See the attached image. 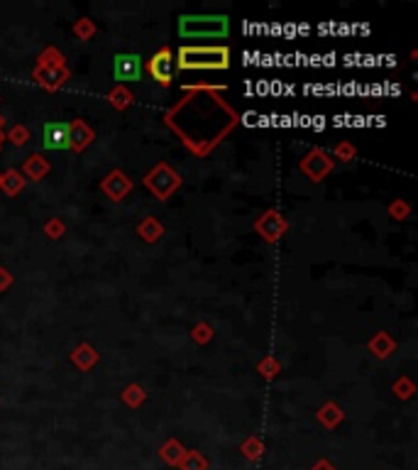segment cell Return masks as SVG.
<instances>
[{
  "mask_svg": "<svg viewBox=\"0 0 418 470\" xmlns=\"http://www.w3.org/2000/svg\"><path fill=\"white\" fill-rule=\"evenodd\" d=\"M177 66L183 71H220L230 66L228 47H181L177 52Z\"/></svg>",
  "mask_w": 418,
  "mask_h": 470,
  "instance_id": "6da1fadb",
  "label": "cell"
},
{
  "mask_svg": "<svg viewBox=\"0 0 418 470\" xmlns=\"http://www.w3.org/2000/svg\"><path fill=\"white\" fill-rule=\"evenodd\" d=\"M179 35L183 39H226L230 35L228 15H181Z\"/></svg>",
  "mask_w": 418,
  "mask_h": 470,
  "instance_id": "7a4b0ae2",
  "label": "cell"
},
{
  "mask_svg": "<svg viewBox=\"0 0 418 470\" xmlns=\"http://www.w3.org/2000/svg\"><path fill=\"white\" fill-rule=\"evenodd\" d=\"M179 184H181V179H179V174L174 172L169 164H157L155 169H152L150 174L145 177V186L152 191V194L157 196L159 201H166L169 196L174 194V191L179 189Z\"/></svg>",
  "mask_w": 418,
  "mask_h": 470,
  "instance_id": "3957f363",
  "label": "cell"
},
{
  "mask_svg": "<svg viewBox=\"0 0 418 470\" xmlns=\"http://www.w3.org/2000/svg\"><path fill=\"white\" fill-rule=\"evenodd\" d=\"M145 74V61L139 55L132 52H123V55L113 57V76L118 81H139Z\"/></svg>",
  "mask_w": 418,
  "mask_h": 470,
  "instance_id": "277c9868",
  "label": "cell"
},
{
  "mask_svg": "<svg viewBox=\"0 0 418 470\" xmlns=\"http://www.w3.org/2000/svg\"><path fill=\"white\" fill-rule=\"evenodd\" d=\"M147 71L152 74V79H155L157 84H161V86H169L174 79V55L172 49L164 47L159 49L155 57L150 59V64H147Z\"/></svg>",
  "mask_w": 418,
  "mask_h": 470,
  "instance_id": "5b68a950",
  "label": "cell"
},
{
  "mask_svg": "<svg viewBox=\"0 0 418 470\" xmlns=\"http://www.w3.org/2000/svg\"><path fill=\"white\" fill-rule=\"evenodd\" d=\"M330 169H332V159L323 150H311L303 157V162H301V172L308 174L311 182L326 179L328 174H330Z\"/></svg>",
  "mask_w": 418,
  "mask_h": 470,
  "instance_id": "8992f818",
  "label": "cell"
},
{
  "mask_svg": "<svg viewBox=\"0 0 418 470\" xmlns=\"http://www.w3.org/2000/svg\"><path fill=\"white\" fill-rule=\"evenodd\" d=\"M101 189L110 201H123L125 196L132 191V179H130L123 169H113V172L101 182Z\"/></svg>",
  "mask_w": 418,
  "mask_h": 470,
  "instance_id": "52a82bcc",
  "label": "cell"
},
{
  "mask_svg": "<svg viewBox=\"0 0 418 470\" xmlns=\"http://www.w3.org/2000/svg\"><path fill=\"white\" fill-rule=\"evenodd\" d=\"M286 228H289L286 218L279 216L277 211H267L262 218H257V223H255V231H257L267 243H277V240L286 233Z\"/></svg>",
  "mask_w": 418,
  "mask_h": 470,
  "instance_id": "ba28073f",
  "label": "cell"
},
{
  "mask_svg": "<svg viewBox=\"0 0 418 470\" xmlns=\"http://www.w3.org/2000/svg\"><path fill=\"white\" fill-rule=\"evenodd\" d=\"M42 145L47 150H71L69 145V123L52 120L42 128Z\"/></svg>",
  "mask_w": 418,
  "mask_h": 470,
  "instance_id": "9c48e42d",
  "label": "cell"
},
{
  "mask_svg": "<svg viewBox=\"0 0 418 470\" xmlns=\"http://www.w3.org/2000/svg\"><path fill=\"white\" fill-rule=\"evenodd\" d=\"M69 69L66 66H54V69H47V66H34L32 71V79L39 84L42 88H47V91H57V88H61L66 81H69Z\"/></svg>",
  "mask_w": 418,
  "mask_h": 470,
  "instance_id": "30bf717a",
  "label": "cell"
},
{
  "mask_svg": "<svg viewBox=\"0 0 418 470\" xmlns=\"http://www.w3.org/2000/svg\"><path fill=\"white\" fill-rule=\"evenodd\" d=\"M93 140H96V133H93L91 125H86V120H74V123H69V145H71V150L83 152L88 145H93Z\"/></svg>",
  "mask_w": 418,
  "mask_h": 470,
  "instance_id": "8fae6325",
  "label": "cell"
},
{
  "mask_svg": "<svg viewBox=\"0 0 418 470\" xmlns=\"http://www.w3.org/2000/svg\"><path fill=\"white\" fill-rule=\"evenodd\" d=\"M47 174H49V162L42 155H32L25 162V167H22V177L32 179V182H42Z\"/></svg>",
  "mask_w": 418,
  "mask_h": 470,
  "instance_id": "7c38bea8",
  "label": "cell"
},
{
  "mask_svg": "<svg viewBox=\"0 0 418 470\" xmlns=\"http://www.w3.org/2000/svg\"><path fill=\"white\" fill-rule=\"evenodd\" d=\"M27 179L22 177L20 169H8L6 174H0V189L6 191V196H17L25 189Z\"/></svg>",
  "mask_w": 418,
  "mask_h": 470,
  "instance_id": "4fadbf2b",
  "label": "cell"
},
{
  "mask_svg": "<svg viewBox=\"0 0 418 470\" xmlns=\"http://www.w3.org/2000/svg\"><path fill=\"white\" fill-rule=\"evenodd\" d=\"M71 360L76 362V368L79 370H86L88 373V370L98 362V353H96V348L88 346V343H81V346L71 353Z\"/></svg>",
  "mask_w": 418,
  "mask_h": 470,
  "instance_id": "5bb4252c",
  "label": "cell"
},
{
  "mask_svg": "<svg viewBox=\"0 0 418 470\" xmlns=\"http://www.w3.org/2000/svg\"><path fill=\"white\" fill-rule=\"evenodd\" d=\"M394 348H397V343H394L392 335L384 333V331H381V333H377L375 338L370 341V351L375 353V355L379 358V360H386V358H389V355L394 353Z\"/></svg>",
  "mask_w": 418,
  "mask_h": 470,
  "instance_id": "9a60e30c",
  "label": "cell"
},
{
  "mask_svg": "<svg viewBox=\"0 0 418 470\" xmlns=\"http://www.w3.org/2000/svg\"><path fill=\"white\" fill-rule=\"evenodd\" d=\"M137 235L145 240V243H157V240L164 235V226H161L157 218L150 216V218H145V221L137 226Z\"/></svg>",
  "mask_w": 418,
  "mask_h": 470,
  "instance_id": "2e32d148",
  "label": "cell"
},
{
  "mask_svg": "<svg viewBox=\"0 0 418 470\" xmlns=\"http://www.w3.org/2000/svg\"><path fill=\"white\" fill-rule=\"evenodd\" d=\"M343 416H345L343 409H340L338 404H332V402H328V404L318 411V419H321V424H326L328 429L338 427V424L343 422Z\"/></svg>",
  "mask_w": 418,
  "mask_h": 470,
  "instance_id": "e0dca14e",
  "label": "cell"
},
{
  "mask_svg": "<svg viewBox=\"0 0 418 470\" xmlns=\"http://www.w3.org/2000/svg\"><path fill=\"white\" fill-rule=\"evenodd\" d=\"M108 101H110V106H113V108L125 110L128 106H132V93H130L125 86H115L113 91L108 93Z\"/></svg>",
  "mask_w": 418,
  "mask_h": 470,
  "instance_id": "ac0fdd59",
  "label": "cell"
},
{
  "mask_svg": "<svg viewBox=\"0 0 418 470\" xmlns=\"http://www.w3.org/2000/svg\"><path fill=\"white\" fill-rule=\"evenodd\" d=\"M179 465H181L183 470H206L208 468V460H206L199 451H186Z\"/></svg>",
  "mask_w": 418,
  "mask_h": 470,
  "instance_id": "d6986e66",
  "label": "cell"
},
{
  "mask_svg": "<svg viewBox=\"0 0 418 470\" xmlns=\"http://www.w3.org/2000/svg\"><path fill=\"white\" fill-rule=\"evenodd\" d=\"M183 453H186V451L181 449V443L179 441H169V443H164V446H161V458L166 460V463H181V458H183Z\"/></svg>",
  "mask_w": 418,
  "mask_h": 470,
  "instance_id": "ffe728a7",
  "label": "cell"
},
{
  "mask_svg": "<svg viewBox=\"0 0 418 470\" xmlns=\"http://www.w3.org/2000/svg\"><path fill=\"white\" fill-rule=\"evenodd\" d=\"M37 66H47V69H54V66H64V57L57 47H47L39 55V64Z\"/></svg>",
  "mask_w": 418,
  "mask_h": 470,
  "instance_id": "44dd1931",
  "label": "cell"
},
{
  "mask_svg": "<svg viewBox=\"0 0 418 470\" xmlns=\"http://www.w3.org/2000/svg\"><path fill=\"white\" fill-rule=\"evenodd\" d=\"M145 389L139 387V384H128V387L123 389V402L130 407H139L142 402H145Z\"/></svg>",
  "mask_w": 418,
  "mask_h": 470,
  "instance_id": "7402d4cb",
  "label": "cell"
},
{
  "mask_svg": "<svg viewBox=\"0 0 418 470\" xmlns=\"http://www.w3.org/2000/svg\"><path fill=\"white\" fill-rule=\"evenodd\" d=\"M74 35L79 39H83V42H86V39H91L93 35H96V25H93V20H88V17H83V20H79L74 25Z\"/></svg>",
  "mask_w": 418,
  "mask_h": 470,
  "instance_id": "603a6c76",
  "label": "cell"
},
{
  "mask_svg": "<svg viewBox=\"0 0 418 470\" xmlns=\"http://www.w3.org/2000/svg\"><path fill=\"white\" fill-rule=\"evenodd\" d=\"M8 140H10L15 147L27 145V142H30V130H27L25 125H15V128L8 133Z\"/></svg>",
  "mask_w": 418,
  "mask_h": 470,
  "instance_id": "cb8c5ba5",
  "label": "cell"
},
{
  "mask_svg": "<svg viewBox=\"0 0 418 470\" xmlns=\"http://www.w3.org/2000/svg\"><path fill=\"white\" fill-rule=\"evenodd\" d=\"M257 370H259V375H262V378L272 380V378H277V373L281 370V365H279L274 358H264V360L257 365Z\"/></svg>",
  "mask_w": 418,
  "mask_h": 470,
  "instance_id": "d4e9b609",
  "label": "cell"
},
{
  "mask_svg": "<svg viewBox=\"0 0 418 470\" xmlns=\"http://www.w3.org/2000/svg\"><path fill=\"white\" fill-rule=\"evenodd\" d=\"M44 233H47L52 240H59L61 235L66 233L64 221H59V218H52V221H47V223H44Z\"/></svg>",
  "mask_w": 418,
  "mask_h": 470,
  "instance_id": "484cf974",
  "label": "cell"
},
{
  "mask_svg": "<svg viewBox=\"0 0 418 470\" xmlns=\"http://www.w3.org/2000/svg\"><path fill=\"white\" fill-rule=\"evenodd\" d=\"M193 341L199 343V346H206V343L213 341V329H210L208 324H199L196 329H193Z\"/></svg>",
  "mask_w": 418,
  "mask_h": 470,
  "instance_id": "4316f807",
  "label": "cell"
},
{
  "mask_svg": "<svg viewBox=\"0 0 418 470\" xmlns=\"http://www.w3.org/2000/svg\"><path fill=\"white\" fill-rule=\"evenodd\" d=\"M389 213H392L394 221H404V218H408V213H411V206H408L406 201H394V204L389 206Z\"/></svg>",
  "mask_w": 418,
  "mask_h": 470,
  "instance_id": "83f0119b",
  "label": "cell"
},
{
  "mask_svg": "<svg viewBox=\"0 0 418 470\" xmlns=\"http://www.w3.org/2000/svg\"><path fill=\"white\" fill-rule=\"evenodd\" d=\"M416 392V387H413V382L411 380H399V382H394V395L397 397H401V400H408V397Z\"/></svg>",
  "mask_w": 418,
  "mask_h": 470,
  "instance_id": "f1b7e54d",
  "label": "cell"
},
{
  "mask_svg": "<svg viewBox=\"0 0 418 470\" xmlns=\"http://www.w3.org/2000/svg\"><path fill=\"white\" fill-rule=\"evenodd\" d=\"M355 155H357V152H355V147L350 145V142H340V145L335 147V157L343 159V162H352Z\"/></svg>",
  "mask_w": 418,
  "mask_h": 470,
  "instance_id": "f546056e",
  "label": "cell"
},
{
  "mask_svg": "<svg viewBox=\"0 0 418 470\" xmlns=\"http://www.w3.org/2000/svg\"><path fill=\"white\" fill-rule=\"evenodd\" d=\"M242 451H245L247 458H257V456L262 453V443H259L257 438H247L245 446H242Z\"/></svg>",
  "mask_w": 418,
  "mask_h": 470,
  "instance_id": "4dcf8cb0",
  "label": "cell"
},
{
  "mask_svg": "<svg viewBox=\"0 0 418 470\" xmlns=\"http://www.w3.org/2000/svg\"><path fill=\"white\" fill-rule=\"evenodd\" d=\"M10 284H12L10 270H6V267H0V292H6V289H8Z\"/></svg>",
  "mask_w": 418,
  "mask_h": 470,
  "instance_id": "1f68e13d",
  "label": "cell"
},
{
  "mask_svg": "<svg viewBox=\"0 0 418 470\" xmlns=\"http://www.w3.org/2000/svg\"><path fill=\"white\" fill-rule=\"evenodd\" d=\"M313 470H335V468H332V465L328 463V460H321V463L313 465Z\"/></svg>",
  "mask_w": 418,
  "mask_h": 470,
  "instance_id": "d6a6232c",
  "label": "cell"
},
{
  "mask_svg": "<svg viewBox=\"0 0 418 470\" xmlns=\"http://www.w3.org/2000/svg\"><path fill=\"white\" fill-rule=\"evenodd\" d=\"M3 125H6V118H3V115H0V128H3Z\"/></svg>",
  "mask_w": 418,
  "mask_h": 470,
  "instance_id": "836d02e7",
  "label": "cell"
},
{
  "mask_svg": "<svg viewBox=\"0 0 418 470\" xmlns=\"http://www.w3.org/2000/svg\"><path fill=\"white\" fill-rule=\"evenodd\" d=\"M0 145H3V133H0Z\"/></svg>",
  "mask_w": 418,
  "mask_h": 470,
  "instance_id": "e575fe53",
  "label": "cell"
}]
</instances>
